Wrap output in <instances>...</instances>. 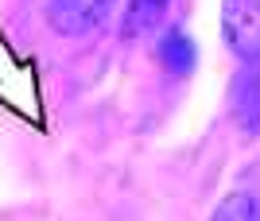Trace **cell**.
<instances>
[{"mask_svg": "<svg viewBox=\"0 0 260 221\" xmlns=\"http://www.w3.org/2000/svg\"><path fill=\"white\" fill-rule=\"evenodd\" d=\"M210 221H260V202L252 194H229Z\"/></svg>", "mask_w": 260, "mask_h": 221, "instance_id": "8992f818", "label": "cell"}, {"mask_svg": "<svg viewBox=\"0 0 260 221\" xmlns=\"http://www.w3.org/2000/svg\"><path fill=\"white\" fill-rule=\"evenodd\" d=\"M237 121L245 124L249 132L260 128V66L252 70V74H245V82L237 86Z\"/></svg>", "mask_w": 260, "mask_h": 221, "instance_id": "277c9868", "label": "cell"}, {"mask_svg": "<svg viewBox=\"0 0 260 221\" xmlns=\"http://www.w3.org/2000/svg\"><path fill=\"white\" fill-rule=\"evenodd\" d=\"M221 31L241 58H260V0H221Z\"/></svg>", "mask_w": 260, "mask_h": 221, "instance_id": "7a4b0ae2", "label": "cell"}, {"mask_svg": "<svg viewBox=\"0 0 260 221\" xmlns=\"http://www.w3.org/2000/svg\"><path fill=\"white\" fill-rule=\"evenodd\" d=\"M113 4L117 0H47V20L58 35L82 39V35H93L109 20Z\"/></svg>", "mask_w": 260, "mask_h": 221, "instance_id": "6da1fadb", "label": "cell"}, {"mask_svg": "<svg viewBox=\"0 0 260 221\" xmlns=\"http://www.w3.org/2000/svg\"><path fill=\"white\" fill-rule=\"evenodd\" d=\"M163 12H167V0H132L128 4V35L152 31L163 20Z\"/></svg>", "mask_w": 260, "mask_h": 221, "instance_id": "5b68a950", "label": "cell"}, {"mask_svg": "<svg viewBox=\"0 0 260 221\" xmlns=\"http://www.w3.org/2000/svg\"><path fill=\"white\" fill-rule=\"evenodd\" d=\"M159 62L171 74H190L194 70V43L183 31H167L163 43H159Z\"/></svg>", "mask_w": 260, "mask_h": 221, "instance_id": "3957f363", "label": "cell"}]
</instances>
